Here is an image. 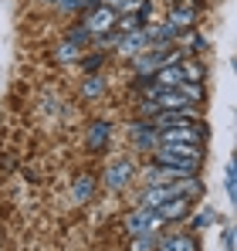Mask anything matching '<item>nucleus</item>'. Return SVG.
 <instances>
[{"mask_svg": "<svg viewBox=\"0 0 237 251\" xmlns=\"http://www.w3.org/2000/svg\"><path fill=\"white\" fill-rule=\"evenodd\" d=\"M207 139V126L200 119H190L183 126H166L156 129V143H203Z\"/></svg>", "mask_w": 237, "mask_h": 251, "instance_id": "nucleus-1", "label": "nucleus"}, {"mask_svg": "<svg viewBox=\"0 0 237 251\" xmlns=\"http://www.w3.org/2000/svg\"><path fill=\"white\" fill-rule=\"evenodd\" d=\"M116 21L118 14L112 10V7H88V14H85V21H81V27L95 38V34H109V31H116Z\"/></svg>", "mask_w": 237, "mask_h": 251, "instance_id": "nucleus-2", "label": "nucleus"}, {"mask_svg": "<svg viewBox=\"0 0 237 251\" xmlns=\"http://www.w3.org/2000/svg\"><path fill=\"white\" fill-rule=\"evenodd\" d=\"M125 227H129L132 238H139V234H156L159 227H163V221L156 217V210L139 207V210H132V214L125 217Z\"/></svg>", "mask_w": 237, "mask_h": 251, "instance_id": "nucleus-3", "label": "nucleus"}, {"mask_svg": "<svg viewBox=\"0 0 237 251\" xmlns=\"http://www.w3.org/2000/svg\"><path fill=\"white\" fill-rule=\"evenodd\" d=\"M156 153L190 160V163H203V143H156Z\"/></svg>", "mask_w": 237, "mask_h": 251, "instance_id": "nucleus-4", "label": "nucleus"}, {"mask_svg": "<svg viewBox=\"0 0 237 251\" xmlns=\"http://www.w3.org/2000/svg\"><path fill=\"white\" fill-rule=\"evenodd\" d=\"M118 54H125V58H139L146 48H149V41H146V34L142 31H129V34H118Z\"/></svg>", "mask_w": 237, "mask_h": 251, "instance_id": "nucleus-5", "label": "nucleus"}, {"mask_svg": "<svg viewBox=\"0 0 237 251\" xmlns=\"http://www.w3.org/2000/svg\"><path fill=\"white\" fill-rule=\"evenodd\" d=\"M129 180H132V163L129 160H116L112 167L105 170V187L109 190H122Z\"/></svg>", "mask_w": 237, "mask_h": 251, "instance_id": "nucleus-6", "label": "nucleus"}, {"mask_svg": "<svg viewBox=\"0 0 237 251\" xmlns=\"http://www.w3.org/2000/svg\"><path fill=\"white\" fill-rule=\"evenodd\" d=\"M156 210V217L163 221V224H169V221H180L187 210H190V197H173V201H166V204H159Z\"/></svg>", "mask_w": 237, "mask_h": 251, "instance_id": "nucleus-7", "label": "nucleus"}, {"mask_svg": "<svg viewBox=\"0 0 237 251\" xmlns=\"http://www.w3.org/2000/svg\"><path fill=\"white\" fill-rule=\"evenodd\" d=\"M166 24H173L176 31H193V24H197V7L176 3V7L169 10V21H166Z\"/></svg>", "mask_w": 237, "mask_h": 251, "instance_id": "nucleus-8", "label": "nucleus"}, {"mask_svg": "<svg viewBox=\"0 0 237 251\" xmlns=\"http://www.w3.org/2000/svg\"><path fill=\"white\" fill-rule=\"evenodd\" d=\"M109 136H112V126L105 123V119H95V123L88 126V150H105L109 146Z\"/></svg>", "mask_w": 237, "mask_h": 251, "instance_id": "nucleus-9", "label": "nucleus"}, {"mask_svg": "<svg viewBox=\"0 0 237 251\" xmlns=\"http://www.w3.org/2000/svg\"><path fill=\"white\" fill-rule=\"evenodd\" d=\"M156 251H200V245L187 234H169V238H159Z\"/></svg>", "mask_w": 237, "mask_h": 251, "instance_id": "nucleus-10", "label": "nucleus"}, {"mask_svg": "<svg viewBox=\"0 0 237 251\" xmlns=\"http://www.w3.org/2000/svg\"><path fill=\"white\" fill-rule=\"evenodd\" d=\"M92 194H95V180H92V176H78V180H75L71 197H75L78 204H88V201H92Z\"/></svg>", "mask_w": 237, "mask_h": 251, "instance_id": "nucleus-11", "label": "nucleus"}, {"mask_svg": "<svg viewBox=\"0 0 237 251\" xmlns=\"http://www.w3.org/2000/svg\"><path fill=\"white\" fill-rule=\"evenodd\" d=\"M180 65H183L187 82H203V75H207V72H203V65H200V61H193V58H190V61H180Z\"/></svg>", "mask_w": 237, "mask_h": 251, "instance_id": "nucleus-12", "label": "nucleus"}, {"mask_svg": "<svg viewBox=\"0 0 237 251\" xmlns=\"http://www.w3.org/2000/svg\"><path fill=\"white\" fill-rule=\"evenodd\" d=\"M78 54H81V48H78V44H71V41L58 44V51H54V58H58V61H75Z\"/></svg>", "mask_w": 237, "mask_h": 251, "instance_id": "nucleus-13", "label": "nucleus"}, {"mask_svg": "<svg viewBox=\"0 0 237 251\" xmlns=\"http://www.w3.org/2000/svg\"><path fill=\"white\" fill-rule=\"evenodd\" d=\"M217 221V210H200L197 217H193V227H210Z\"/></svg>", "mask_w": 237, "mask_h": 251, "instance_id": "nucleus-14", "label": "nucleus"}, {"mask_svg": "<svg viewBox=\"0 0 237 251\" xmlns=\"http://www.w3.org/2000/svg\"><path fill=\"white\" fill-rule=\"evenodd\" d=\"M156 248V241H153V234H139L136 241H132V251H153Z\"/></svg>", "mask_w": 237, "mask_h": 251, "instance_id": "nucleus-15", "label": "nucleus"}, {"mask_svg": "<svg viewBox=\"0 0 237 251\" xmlns=\"http://www.w3.org/2000/svg\"><path fill=\"white\" fill-rule=\"evenodd\" d=\"M88 38H92V34H88V31H85V27H71V31H68V38H65V41H71V44H85L88 41Z\"/></svg>", "mask_w": 237, "mask_h": 251, "instance_id": "nucleus-16", "label": "nucleus"}, {"mask_svg": "<svg viewBox=\"0 0 237 251\" xmlns=\"http://www.w3.org/2000/svg\"><path fill=\"white\" fill-rule=\"evenodd\" d=\"M102 88H105V82H102V78H98V75H92V78H88V82H85V95H98V92H102Z\"/></svg>", "mask_w": 237, "mask_h": 251, "instance_id": "nucleus-17", "label": "nucleus"}, {"mask_svg": "<svg viewBox=\"0 0 237 251\" xmlns=\"http://www.w3.org/2000/svg\"><path fill=\"white\" fill-rule=\"evenodd\" d=\"M227 197L234 201V163H227Z\"/></svg>", "mask_w": 237, "mask_h": 251, "instance_id": "nucleus-18", "label": "nucleus"}, {"mask_svg": "<svg viewBox=\"0 0 237 251\" xmlns=\"http://www.w3.org/2000/svg\"><path fill=\"white\" fill-rule=\"evenodd\" d=\"M102 58H105V54H98V58H88V61H85V68H88V72H92V68H98V65H102Z\"/></svg>", "mask_w": 237, "mask_h": 251, "instance_id": "nucleus-19", "label": "nucleus"}, {"mask_svg": "<svg viewBox=\"0 0 237 251\" xmlns=\"http://www.w3.org/2000/svg\"><path fill=\"white\" fill-rule=\"evenodd\" d=\"M224 245H227V251H234V234H231V227L224 231Z\"/></svg>", "mask_w": 237, "mask_h": 251, "instance_id": "nucleus-20", "label": "nucleus"}, {"mask_svg": "<svg viewBox=\"0 0 237 251\" xmlns=\"http://www.w3.org/2000/svg\"><path fill=\"white\" fill-rule=\"evenodd\" d=\"M44 3H61V0H44Z\"/></svg>", "mask_w": 237, "mask_h": 251, "instance_id": "nucleus-21", "label": "nucleus"}]
</instances>
